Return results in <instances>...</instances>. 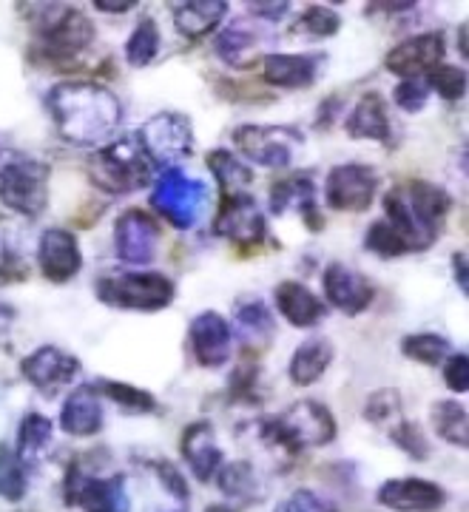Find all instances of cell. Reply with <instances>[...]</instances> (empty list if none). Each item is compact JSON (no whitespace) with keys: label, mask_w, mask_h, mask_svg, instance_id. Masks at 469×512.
<instances>
[{"label":"cell","mask_w":469,"mask_h":512,"mask_svg":"<svg viewBox=\"0 0 469 512\" xmlns=\"http://www.w3.org/2000/svg\"><path fill=\"white\" fill-rule=\"evenodd\" d=\"M46 109L66 143L94 151L109 146L123 120L120 97L91 80H66L52 86L46 94Z\"/></svg>","instance_id":"1"},{"label":"cell","mask_w":469,"mask_h":512,"mask_svg":"<svg viewBox=\"0 0 469 512\" xmlns=\"http://www.w3.org/2000/svg\"><path fill=\"white\" fill-rule=\"evenodd\" d=\"M32 12L23 18L32 23L35 46L29 49V63L52 72H72L80 66V55L94 43V23L86 12L60 3H23Z\"/></svg>","instance_id":"2"},{"label":"cell","mask_w":469,"mask_h":512,"mask_svg":"<svg viewBox=\"0 0 469 512\" xmlns=\"http://www.w3.org/2000/svg\"><path fill=\"white\" fill-rule=\"evenodd\" d=\"M259 436L268 447H282L285 453H299L305 447H325L339 436L336 416L316 399L290 404L282 416L259 421Z\"/></svg>","instance_id":"3"},{"label":"cell","mask_w":469,"mask_h":512,"mask_svg":"<svg viewBox=\"0 0 469 512\" xmlns=\"http://www.w3.org/2000/svg\"><path fill=\"white\" fill-rule=\"evenodd\" d=\"M86 174L97 191L109 197H126L151 185L154 163L148 160L137 137H128V140H117V143L91 151Z\"/></svg>","instance_id":"4"},{"label":"cell","mask_w":469,"mask_h":512,"mask_svg":"<svg viewBox=\"0 0 469 512\" xmlns=\"http://www.w3.org/2000/svg\"><path fill=\"white\" fill-rule=\"evenodd\" d=\"M94 293L103 305L117 311L157 313L177 299V285L157 271H123L100 276L94 282Z\"/></svg>","instance_id":"5"},{"label":"cell","mask_w":469,"mask_h":512,"mask_svg":"<svg viewBox=\"0 0 469 512\" xmlns=\"http://www.w3.org/2000/svg\"><path fill=\"white\" fill-rule=\"evenodd\" d=\"M100 464H91V456L74 458L63 478L66 507L83 512H131V498L126 490V476L111 473L100 476Z\"/></svg>","instance_id":"6"},{"label":"cell","mask_w":469,"mask_h":512,"mask_svg":"<svg viewBox=\"0 0 469 512\" xmlns=\"http://www.w3.org/2000/svg\"><path fill=\"white\" fill-rule=\"evenodd\" d=\"M49 177L52 168L32 157H15L0 165V205L26 220L43 217L49 208Z\"/></svg>","instance_id":"7"},{"label":"cell","mask_w":469,"mask_h":512,"mask_svg":"<svg viewBox=\"0 0 469 512\" xmlns=\"http://www.w3.org/2000/svg\"><path fill=\"white\" fill-rule=\"evenodd\" d=\"M151 208L168 220L177 231L194 228L205 205V185L188 177L182 168H165L154 177L151 185Z\"/></svg>","instance_id":"8"},{"label":"cell","mask_w":469,"mask_h":512,"mask_svg":"<svg viewBox=\"0 0 469 512\" xmlns=\"http://www.w3.org/2000/svg\"><path fill=\"white\" fill-rule=\"evenodd\" d=\"M137 143L154 168H177V163L194 154V128L180 111H160L137 131Z\"/></svg>","instance_id":"9"},{"label":"cell","mask_w":469,"mask_h":512,"mask_svg":"<svg viewBox=\"0 0 469 512\" xmlns=\"http://www.w3.org/2000/svg\"><path fill=\"white\" fill-rule=\"evenodd\" d=\"M305 143V134L293 126H239L234 131V146L251 163L265 165L271 171H285L293 163L296 148Z\"/></svg>","instance_id":"10"},{"label":"cell","mask_w":469,"mask_h":512,"mask_svg":"<svg viewBox=\"0 0 469 512\" xmlns=\"http://www.w3.org/2000/svg\"><path fill=\"white\" fill-rule=\"evenodd\" d=\"M381 177L364 163H342L327 171L325 202L333 211L364 214L379 194Z\"/></svg>","instance_id":"11"},{"label":"cell","mask_w":469,"mask_h":512,"mask_svg":"<svg viewBox=\"0 0 469 512\" xmlns=\"http://www.w3.org/2000/svg\"><path fill=\"white\" fill-rule=\"evenodd\" d=\"M214 234L231 239V242H242V245H262L271 237L268 217H265V211L259 208V202L253 200L248 191L219 197Z\"/></svg>","instance_id":"12"},{"label":"cell","mask_w":469,"mask_h":512,"mask_svg":"<svg viewBox=\"0 0 469 512\" xmlns=\"http://www.w3.org/2000/svg\"><path fill=\"white\" fill-rule=\"evenodd\" d=\"M160 225L140 208H128L114 222V254L126 265H148L160 251Z\"/></svg>","instance_id":"13"},{"label":"cell","mask_w":469,"mask_h":512,"mask_svg":"<svg viewBox=\"0 0 469 512\" xmlns=\"http://www.w3.org/2000/svg\"><path fill=\"white\" fill-rule=\"evenodd\" d=\"M444 55H447V37L441 32H424L393 46L390 55L384 57V69L401 80H415V77H427L435 66H441Z\"/></svg>","instance_id":"14"},{"label":"cell","mask_w":469,"mask_h":512,"mask_svg":"<svg viewBox=\"0 0 469 512\" xmlns=\"http://www.w3.org/2000/svg\"><path fill=\"white\" fill-rule=\"evenodd\" d=\"M188 345H191V356L199 367L217 370V367L228 365L231 350H234L231 322L225 316H219L217 311H202L188 325Z\"/></svg>","instance_id":"15"},{"label":"cell","mask_w":469,"mask_h":512,"mask_svg":"<svg viewBox=\"0 0 469 512\" xmlns=\"http://www.w3.org/2000/svg\"><path fill=\"white\" fill-rule=\"evenodd\" d=\"M80 359L69 353V350L57 348V345H43V348L32 350L29 356H23L20 362V373L23 379L37 387L40 393H57L60 387L72 384L80 376Z\"/></svg>","instance_id":"16"},{"label":"cell","mask_w":469,"mask_h":512,"mask_svg":"<svg viewBox=\"0 0 469 512\" xmlns=\"http://www.w3.org/2000/svg\"><path fill=\"white\" fill-rule=\"evenodd\" d=\"M37 268L43 279L66 285L83 268V251L72 231L66 228H46L37 242Z\"/></svg>","instance_id":"17"},{"label":"cell","mask_w":469,"mask_h":512,"mask_svg":"<svg viewBox=\"0 0 469 512\" xmlns=\"http://www.w3.org/2000/svg\"><path fill=\"white\" fill-rule=\"evenodd\" d=\"M322 288H325L327 305H333L336 311L347 313V316L364 313L376 299V285L344 262L327 265L322 274Z\"/></svg>","instance_id":"18"},{"label":"cell","mask_w":469,"mask_h":512,"mask_svg":"<svg viewBox=\"0 0 469 512\" xmlns=\"http://www.w3.org/2000/svg\"><path fill=\"white\" fill-rule=\"evenodd\" d=\"M376 501L393 512H438L447 504V493L430 478H387Z\"/></svg>","instance_id":"19"},{"label":"cell","mask_w":469,"mask_h":512,"mask_svg":"<svg viewBox=\"0 0 469 512\" xmlns=\"http://www.w3.org/2000/svg\"><path fill=\"white\" fill-rule=\"evenodd\" d=\"M325 63V52H316V55H262L259 77L265 86L296 92V89L313 86L325 69Z\"/></svg>","instance_id":"20"},{"label":"cell","mask_w":469,"mask_h":512,"mask_svg":"<svg viewBox=\"0 0 469 512\" xmlns=\"http://www.w3.org/2000/svg\"><path fill=\"white\" fill-rule=\"evenodd\" d=\"M180 453L182 461L191 467V473L197 481L208 484L214 481L217 470L225 464V456H222V447L217 441V430L211 421H194L185 427L180 439Z\"/></svg>","instance_id":"21"},{"label":"cell","mask_w":469,"mask_h":512,"mask_svg":"<svg viewBox=\"0 0 469 512\" xmlns=\"http://www.w3.org/2000/svg\"><path fill=\"white\" fill-rule=\"evenodd\" d=\"M103 424H106L103 399L94 390V384L74 387L60 407V430L72 439H91L103 430Z\"/></svg>","instance_id":"22"},{"label":"cell","mask_w":469,"mask_h":512,"mask_svg":"<svg viewBox=\"0 0 469 512\" xmlns=\"http://www.w3.org/2000/svg\"><path fill=\"white\" fill-rule=\"evenodd\" d=\"M401 191H404V200L410 205L413 217L421 222V228L438 237L452 211L450 194L438 185L424 183V180H410L407 185H401Z\"/></svg>","instance_id":"23"},{"label":"cell","mask_w":469,"mask_h":512,"mask_svg":"<svg viewBox=\"0 0 469 512\" xmlns=\"http://www.w3.org/2000/svg\"><path fill=\"white\" fill-rule=\"evenodd\" d=\"M273 299H276L279 313L288 319L293 328H316L327 313L325 302L310 288H305L302 282H293V279L279 282L276 291H273Z\"/></svg>","instance_id":"24"},{"label":"cell","mask_w":469,"mask_h":512,"mask_svg":"<svg viewBox=\"0 0 469 512\" xmlns=\"http://www.w3.org/2000/svg\"><path fill=\"white\" fill-rule=\"evenodd\" d=\"M344 131L350 140H373V143H390V117H387V106L381 100L379 92H364L359 103L344 120Z\"/></svg>","instance_id":"25"},{"label":"cell","mask_w":469,"mask_h":512,"mask_svg":"<svg viewBox=\"0 0 469 512\" xmlns=\"http://www.w3.org/2000/svg\"><path fill=\"white\" fill-rule=\"evenodd\" d=\"M265 43V32L259 26H253V20H234L228 23L222 32H217V43H214V52L219 55L222 63L242 69V66H251L253 52Z\"/></svg>","instance_id":"26"},{"label":"cell","mask_w":469,"mask_h":512,"mask_svg":"<svg viewBox=\"0 0 469 512\" xmlns=\"http://www.w3.org/2000/svg\"><path fill=\"white\" fill-rule=\"evenodd\" d=\"M225 15H228L225 0H188V3L171 6V20H174L177 32L188 40L214 35Z\"/></svg>","instance_id":"27"},{"label":"cell","mask_w":469,"mask_h":512,"mask_svg":"<svg viewBox=\"0 0 469 512\" xmlns=\"http://www.w3.org/2000/svg\"><path fill=\"white\" fill-rule=\"evenodd\" d=\"M52 439H55V424L43 413H26L18 427V444H15V456L26 470H37V464H43V458L52 453Z\"/></svg>","instance_id":"28"},{"label":"cell","mask_w":469,"mask_h":512,"mask_svg":"<svg viewBox=\"0 0 469 512\" xmlns=\"http://www.w3.org/2000/svg\"><path fill=\"white\" fill-rule=\"evenodd\" d=\"M333 356H336V348L327 339H322V336L302 342L299 348L293 350V359H290V382L296 384V387L316 384L327 373V367L333 365Z\"/></svg>","instance_id":"29"},{"label":"cell","mask_w":469,"mask_h":512,"mask_svg":"<svg viewBox=\"0 0 469 512\" xmlns=\"http://www.w3.org/2000/svg\"><path fill=\"white\" fill-rule=\"evenodd\" d=\"M384 220L390 222L396 228L398 234L404 237V242L410 245V254H418V251H427L433 245L435 239L430 231L421 228V222L415 220L410 205L404 200V191L401 185L390 188V194H384Z\"/></svg>","instance_id":"30"},{"label":"cell","mask_w":469,"mask_h":512,"mask_svg":"<svg viewBox=\"0 0 469 512\" xmlns=\"http://www.w3.org/2000/svg\"><path fill=\"white\" fill-rule=\"evenodd\" d=\"M310 202H316V183H313V174L307 171H290L282 180H276L271 185V194H268V211L273 217L285 214L290 208H305Z\"/></svg>","instance_id":"31"},{"label":"cell","mask_w":469,"mask_h":512,"mask_svg":"<svg viewBox=\"0 0 469 512\" xmlns=\"http://www.w3.org/2000/svg\"><path fill=\"white\" fill-rule=\"evenodd\" d=\"M430 424H433L435 436L447 441L452 447H469V416L467 407L455 399H441L430 407Z\"/></svg>","instance_id":"32"},{"label":"cell","mask_w":469,"mask_h":512,"mask_svg":"<svg viewBox=\"0 0 469 512\" xmlns=\"http://www.w3.org/2000/svg\"><path fill=\"white\" fill-rule=\"evenodd\" d=\"M205 163H208V171L217 177L222 194H239V191H245L253 183L251 168L242 163L234 151H228V148H214L205 157Z\"/></svg>","instance_id":"33"},{"label":"cell","mask_w":469,"mask_h":512,"mask_svg":"<svg viewBox=\"0 0 469 512\" xmlns=\"http://www.w3.org/2000/svg\"><path fill=\"white\" fill-rule=\"evenodd\" d=\"M160 49H163L160 26H157V20L151 18V15H145V18L137 20L134 32H131L126 40L128 66H134V69L151 66V63L157 60V55H160Z\"/></svg>","instance_id":"34"},{"label":"cell","mask_w":469,"mask_h":512,"mask_svg":"<svg viewBox=\"0 0 469 512\" xmlns=\"http://www.w3.org/2000/svg\"><path fill=\"white\" fill-rule=\"evenodd\" d=\"M342 29V15L339 12H333V9H327L322 3H313V6H307L305 12L299 15V18L293 20V26H290V37H296V40H325V37H333L336 32Z\"/></svg>","instance_id":"35"},{"label":"cell","mask_w":469,"mask_h":512,"mask_svg":"<svg viewBox=\"0 0 469 512\" xmlns=\"http://www.w3.org/2000/svg\"><path fill=\"white\" fill-rule=\"evenodd\" d=\"M401 353L410 359V362H418L424 367L444 365V359L452 353V342L441 333H433V330H424V333H410L401 339Z\"/></svg>","instance_id":"36"},{"label":"cell","mask_w":469,"mask_h":512,"mask_svg":"<svg viewBox=\"0 0 469 512\" xmlns=\"http://www.w3.org/2000/svg\"><path fill=\"white\" fill-rule=\"evenodd\" d=\"M29 490V470L23 467L9 444L0 441V498L9 504H20Z\"/></svg>","instance_id":"37"},{"label":"cell","mask_w":469,"mask_h":512,"mask_svg":"<svg viewBox=\"0 0 469 512\" xmlns=\"http://www.w3.org/2000/svg\"><path fill=\"white\" fill-rule=\"evenodd\" d=\"M94 390L100 393V399H109L117 407H123L128 413H154L157 410V399L154 393L148 390H140L134 384L126 382H94Z\"/></svg>","instance_id":"38"},{"label":"cell","mask_w":469,"mask_h":512,"mask_svg":"<svg viewBox=\"0 0 469 512\" xmlns=\"http://www.w3.org/2000/svg\"><path fill=\"white\" fill-rule=\"evenodd\" d=\"M242 362L234 367L231 382H228V396L236 404H259V356L253 350H242Z\"/></svg>","instance_id":"39"},{"label":"cell","mask_w":469,"mask_h":512,"mask_svg":"<svg viewBox=\"0 0 469 512\" xmlns=\"http://www.w3.org/2000/svg\"><path fill=\"white\" fill-rule=\"evenodd\" d=\"M217 487L228 498H245L251 501L253 490H256V473H253L251 461H231V464H222L217 470Z\"/></svg>","instance_id":"40"},{"label":"cell","mask_w":469,"mask_h":512,"mask_svg":"<svg viewBox=\"0 0 469 512\" xmlns=\"http://www.w3.org/2000/svg\"><path fill=\"white\" fill-rule=\"evenodd\" d=\"M364 248L370 254L381 256V259H398V256L410 254V245L404 242V237L398 234L396 228L387 220L373 222L364 234Z\"/></svg>","instance_id":"41"},{"label":"cell","mask_w":469,"mask_h":512,"mask_svg":"<svg viewBox=\"0 0 469 512\" xmlns=\"http://www.w3.org/2000/svg\"><path fill=\"white\" fill-rule=\"evenodd\" d=\"M424 80H427L430 92H435L441 100H447V103H461L464 94H467V72L461 66L441 63Z\"/></svg>","instance_id":"42"},{"label":"cell","mask_w":469,"mask_h":512,"mask_svg":"<svg viewBox=\"0 0 469 512\" xmlns=\"http://www.w3.org/2000/svg\"><path fill=\"white\" fill-rule=\"evenodd\" d=\"M390 441L396 444L401 453H407V456L413 458V461H427V458L433 456L430 439H427V433H424V427L418 421H396V427L390 430Z\"/></svg>","instance_id":"43"},{"label":"cell","mask_w":469,"mask_h":512,"mask_svg":"<svg viewBox=\"0 0 469 512\" xmlns=\"http://www.w3.org/2000/svg\"><path fill=\"white\" fill-rule=\"evenodd\" d=\"M401 410H404V402H401V393H398L396 387H381V390H373L367 396L364 419L370 421V424L401 421Z\"/></svg>","instance_id":"44"},{"label":"cell","mask_w":469,"mask_h":512,"mask_svg":"<svg viewBox=\"0 0 469 512\" xmlns=\"http://www.w3.org/2000/svg\"><path fill=\"white\" fill-rule=\"evenodd\" d=\"M236 322H239L245 330H251V333H262V336H268V333L276 330L271 308H268L265 302H259V299L239 302V308H236Z\"/></svg>","instance_id":"45"},{"label":"cell","mask_w":469,"mask_h":512,"mask_svg":"<svg viewBox=\"0 0 469 512\" xmlns=\"http://www.w3.org/2000/svg\"><path fill=\"white\" fill-rule=\"evenodd\" d=\"M427 100H430V86H427L424 77L401 80L396 89H393V103L401 111H407V114H418V111L427 106Z\"/></svg>","instance_id":"46"},{"label":"cell","mask_w":469,"mask_h":512,"mask_svg":"<svg viewBox=\"0 0 469 512\" xmlns=\"http://www.w3.org/2000/svg\"><path fill=\"white\" fill-rule=\"evenodd\" d=\"M148 467L154 470V476L160 478L165 493H171L177 501H182V504L188 501V484H185L182 473L171 464V461H148Z\"/></svg>","instance_id":"47"},{"label":"cell","mask_w":469,"mask_h":512,"mask_svg":"<svg viewBox=\"0 0 469 512\" xmlns=\"http://www.w3.org/2000/svg\"><path fill=\"white\" fill-rule=\"evenodd\" d=\"M444 384L452 393H467L469 390V359L467 353H450L444 359Z\"/></svg>","instance_id":"48"},{"label":"cell","mask_w":469,"mask_h":512,"mask_svg":"<svg viewBox=\"0 0 469 512\" xmlns=\"http://www.w3.org/2000/svg\"><path fill=\"white\" fill-rule=\"evenodd\" d=\"M253 20H279L290 12V3H248Z\"/></svg>","instance_id":"49"},{"label":"cell","mask_w":469,"mask_h":512,"mask_svg":"<svg viewBox=\"0 0 469 512\" xmlns=\"http://www.w3.org/2000/svg\"><path fill=\"white\" fill-rule=\"evenodd\" d=\"M452 271H455V279H458V288L467 293L469 279H467V254H464V251H455V254H452Z\"/></svg>","instance_id":"50"},{"label":"cell","mask_w":469,"mask_h":512,"mask_svg":"<svg viewBox=\"0 0 469 512\" xmlns=\"http://www.w3.org/2000/svg\"><path fill=\"white\" fill-rule=\"evenodd\" d=\"M137 6V0H123V3H111V0H97L94 9L100 12H109V15H123V12H131Z\"/></svg>","instance_id":"51"},{"label":"cell","mask_w":469,"mask_h":512,"mask_svg":"<svg viewBox=\"0 0 469 512\" xmlns=\"http://www.w3.org/2000/svg\"><path fill=\"white\" fill-rule=\"evenodd\" d=\"M302 217H305V225L310 231H322L325 228V220H322V214H319V208H316V202H310L302 208Z\"/></svg>","instance_id":"52"},{"label":"cell","mask_w":469,"mask_h":512,"mask_svg":"<svg viewBox=\"0 0 469 512\" xmlns=\"http://www.w3.org/2000/svg\"><path fill=\"white\" fill-rule=\"evenodd\" d=\"M336 111H339V97H327L322 114H319V128H327L330 120H336Z\"/></svg>","instance_id":"53"},{"label":"cell","mask_w":469,"mask_h":512,"mask_svg":"<svg viewBox=\"0 0 469 512\" xmlns=\"http://www.w3.org/2000/svg\"><path fill=\"white\" fill-rule=\"evenodd\" d=\"M458 49L467 57V23H461V29H458Z\"/></svg>","instance_id":"54"},{"label":"cell","mask_w":469,"mask_h":512,"mask_svg":"<svg viewBox=\"0 0 469 512\" xmlns=\"http://www.w3.org/2000/svg\"><path fill=\"white\" fill-rule=\"evenodd\" d=\"M205 512H236V510L234 507H228V504H211Z\"/></svg>","instance_id":"55"},{"label":"cell","mask_w":469,"mask_h":512,"mask_svg":"<svg viewBox=\"0 0 469 512\" xmlns=\"http://www.w3.org/2000/svg\"><path fill=\"white\" fill-rule=\"evenodd\" d=\"M273 512H296V507H293L290 501H282V504H276V510Z\"/></svg>","instance_id":"56"},{"label":"cell","mask_w":469,"mask_h":512,"mask_svg":"<svg viewBox=\"0 0 469 512\" xmlns=\"http://www.w3.org/2000/svg\"><path fill=\"white\" fill-rule=\"evenodd\" d=\"M327 512H336V510H327Z\"/></svg>","instance_id":"57"}]
</instances>
